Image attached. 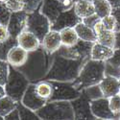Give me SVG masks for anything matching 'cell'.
<instances>
[{
	"mask_svg": "<svg viewBox=\"0 0 120 120\" xmlns=\"http://www.w3.org/2000/svg\"><path fill=\"white\" fill-rule=\"evenodd\" d=\"M36 92L41 98L48 101L53 94V86L47 80H41L36 83Z\"/></svg>",
	"mask_w": 120,
	"mask_h": 120,
	"instance_id": "obj_25",
	"label": "cell"
},
{
	"mask_svg": "<svg viewBox=\"0 0 120 120\" xmlns=\"http://www.w3.org/2000/svg\"><path fill=\"white\" fill-rule=\"evenodd\" d=\"M99 86L102 89L104 97H107V98L116 95L120 92L118 78L113 77V76L105 75L103 80L99 83Z\"/></svg>",
	"mask_w": 120,
	"mask_h": 120,
	"instance_id": "obj_19",
	"label": "cell"
},
{
	"mask_svg": "<svg viewBox=\"0 0 120 120\" xmlns=\"http://www.w3.org/2000/svg\"><path fill=\"white\" fill-rule=\"evenodd\" d=\"M52 60L53 54L47 53L41 45L35 51L29 52L26 63L17 68L29 79L30 82L36 84L43 80L49 70Z\"/></svg>",
	"mask_w": 120,
	"mask_h": 120,
	"instance_id": "obj_2",
	"label": "cell"
},
{
	"mask_svg": "<svg viewBox=\"0 0 120 120\" xmlns=\"http://www.w3.org/2000/svg\"><path fill=\"white\" fill-rule=\"evenodd\" d=\"M92 42L85 41L79 39L78 42L72 46H64L62 45L60 49L56 52V54L61 55L66 58H70L74 60H82V61H87L90 59Z\"/></svg>",
	"mask_w": 120,
	"mask_h": 120,
	"instance_id": "obj_8",
	"label": "cell"
},
{
	"mask_svg": "<svg viewBox=\"0 0 120 120\" xmlns=\"http://www.w3.org/2000/svg\"><path fill=\"white\" fill-rule=\"evenodd\" d=\"M27 15L28 14L25 11L12 13L9 23L7 25L8 31L12 38H16L17 36L25 30L27 22Z\"/></svg>",
	"mask_w": 120,
	"mask_h": 120,
	"instance_id": "obj_13",
	"label": "cell"
},
{
	"mask_svg": "<svg viewBox=\"0 0 120 120\" xmlns=\"http://www.w3.org/2000/svg\"><path fill=\"white\" fill-rule=\"evenodd\" d=\"M6 1H7V0H0V2H4V3H5Z\"/></svg>",
	"mask_w": 120,
	"mask_h": 120,
	"instance_id": "obj_47",
	"label": "cell"
},
{
	"mask_svg": "<svg viewBox=\"0 0 120 120\" xmlns=\"http://www.w3.org/2000/svg\"><path fill=\"white\" fill-rule=\"evenodd\" d=\"M100 19H101V18H100L96 14H94V15H89V16H87V17L83 18V19H82V22H84L86 25H87V26H89V27L93 28L94 25L100 20Z\"/></svg>",
	"mask_w": 120,
	"mask_h": 120,
	"instance_id": "obj_37",
	"label": "cell"
},
{
	"mask_svg": "<svg viewBox=\"0 0 120 120\" xmlns=\"http://www.w3.org/2000/svg\"><path fill=\"white\" fill-rule=\"evenodd\" d=\"M16 41L17 45L25 49L27 52L35 51L41 45V41H39V38L28 30H24L17 36Z\"/></svg>",
	"mask_w": 120,
	"mask_h": 120,
	"instance_id": "obj_15",
	"label": "cell"
},
{
	"mask_svg": "<svg viewBox=\"0 0 120 120\" xmlns=\"http://www.w3.org/2000/svg\"><path fill=\"white\" fill-rule=\"evenodd\" d=\"M10 33L8 31V28L5 25L0 24V42H5L10 38Z\"/></svg>",
	"mask_w": 120,
	"mask_h": 120,
	"instance_id": "obj_38",
	"label": "cell"
},
{
	"mask_svg": "<svg viewBox=\"0 0 120 120\" xmlns=\"http://www.w3.org/2000/svg\"><path fill=\"white\" fill-rule=\"evenodd\" d=\"M94 31L96 33V37H97V42L101 43L103 45L109 46L114 48V44H115V32L113 31H109L106 30L101 22V19L94 25L93 27Z\"/></svg>",
	"mask_w": 120,
	"mask_h": 120,
	"instance_id": "obj_18",
	"label": "cell"
},
{
	"mask_svg": "<svg viewBox=\"0 0 120 120\" xmlns=\"http://www.w3.org/2000/svg\"><path fill=\"white\" fill-rule=\"evenodd\" d=\"M118 83H119V88H120V77L118 78Z\"/></svg>",
	"mask_w": 120,
	"mask_h": 120,
	"instance_id": "obj_46",
	"label": "cell"
},
{
	"mask_svg": "<svg viewBox=\"0 0 120 120\" xmlns=\"http://www.w3.org/2000/svg\"><path fill=\"white\" fill-rule=\"evenodd\" d=\"M109 108H111L112 112L116 116V119H118V116L120 115V96L119 94L109 97Z\"/></svg>",
	"mask_w": 120,
	"mask_h": 120,
	"instance_id": "obj_34",
	"label": "cell"
},
{
	"mask_svg": "<svg viewBox=\"0 0 120 120\" xmlns=\"http://www.w3.org/2000/svg\"><path fill=\"white\" fill-rule=\"evenodd\" d=\"M118 119H119V120H120V115H119V116H118Z\"/></svg>",
	"mask_w": 120,
	"mask_h": 120,
	"instance_id": "obj_49",
	"label": "cell"
},
{
	"mask_svg": "<svg viewBox=\"0 0 120 120\" xmlns=\"http://www.w3.org/2000/svg\"><path fill=\"white\" fill-rule=\"evenodd\" d=\"M105 75L120 77V49L114 48L113 55L105 62Z\"/></svg>",
	"mask_w": 120,
	"mask_h": 120,
	"instance_id": "obj_20",
	"label": "cell"
},
{
	"mask_svg": "<svg viewBox=\"0 0 120 120\" xmlns=\"http://www.w3.org/2000/svg\"><path fill=\"white\" fill-rule=\"evenodd\" d=\"M47 81L53 86V94L48 101H72L81 94V90L74 86L73 82Z\"/></svg>",
	"mask_w": 120,
	"mask_h": 120,
	"instance_id": "obj_7",
	"label": "cell"
},
{
	"mask_svg": "<svg viewBox=\"0 0 120 120\" xmlns=\"http://www.w3.org/2000/svg\"><path fill=\"white\" fill-rule=\"evenodd\" d=\"M4 120H20V116H19L18 109L15 108V109H13L11 112H9L4 117Z\"/></svg>",
	"mask_w": 120,
	"mask_h": 120,
	"instance_id": "obj_40",
	"label": "cell"
},
{
	"mask_svg": "<svg viewBox=\"0 0 120 120\" xmlns=\"http://www.w3.org/2000/svg\"><path fill=\"white\" fill-rule=\"evenodd\" d=\"M28 53L29 52H27L25 49H23L19 45H15L8 52L6 61L9 63L10 65L14 67H20L26 63L28 59Z\"/></svg>",
	"mask_w": 120,
	"mask_h": 120,
	"instance_id": "obj_17",
	"label": "cell"
},
{
	"mask_svg": "<svg viewBox=\"0 0 120 120\" xmlns=\"http://www.w3.org/2000/svg\"><path fill=\"white\" fill-rule=\"evenodd\" d=\"M70 102L74 111V119H96L90 109V100L82 91L79 97Z\"/></svg>",
	"mask_w": 120,
	"mask_h": 120,
	"instance_id": "obj_9",
	"label": "cell"
},
{
	"mask_svg": "<svg viewBox=\"0 0 120 120\" xmlns=\"http://www.w3.org/2000/svg\"><path fill=\"white\" fill-rule=\"evenodd\" d=\"M9 72H10V64L6 60L0 59V85L5 86L8 78H9Z\"/></svg>",
	"mask_w": 120,
	"mask_h": 120,
	"instance_id": "obj_31",
	"label": "cell"
},
{
	"mask_svg": "<svg viewBox=\"0 0 120 120\" xmlns=\"http://www.w3.org/2000/svg\"><path fill=\"white\" fill-rule=\"evenodd\" d=\"M101 22L103 27L106 30H109V31H113L115 32V28H116V20L115 17L113 16V15H109L104 16L103 18H101Z\"/></svg>",
	"mask_w": 120,
	"mask_h": 120,
	"instance_id": "obj_35",
	"label": "cell"
},
{
	"mask_svg": "<svg viewBox=\"0 0 120 120\" xmlns=\"http://www.w3.org/2000/svg\"><path fill=\"white\" fill-rule=\"evenodd\" d=\"M62 38V44L64 46H72L76 44L79 41V37L75 31L74 27L64 28L60 31Z\"/></svg>",
	"mask_w": 120,
	"mask_h": 120,
	"instance_id": "obj_24",
	"label": "cell"
},
{
	"mask_svg": "<svg viewBox=\"0 0 120 120\" xmlns=\"http://www.w3.org/2000/svg\"><path fill=\"white\" fill-rule=\"evenodd\" d=\"M62 45L61 34L55 30H50L41 41V47L49 54L56 53Z\"/></svg>",
	"mask_w": 120,
	"mask_h": 120,
	"instance_id": "obj_16",
	"label": "cell"
},
{
	"mask_svg": "<svg viewBox=\"0 0 120 120\" xmlns=\"http://www.w3.org/2000/svg\"><path fill=\"white\" fill-rule=\"evenodd\" d=\"M113 52H114V48L103 45L96 41L92 45L90 59L95 60V61L106 62L113 55Z\"/></svg>",
	"mask_w": 120,
	"mask_h": 120,
	"instance_id": "obj_21",
	"label": "cell"
},
{
	"mask_svg": "<svg viewBox=\"0 0 120 120\" xmlns=\"http://www.w3.org/2000/svg\"><path fill=\"white\" fill-rule=\"evenodd\" d=\"M42 1L43 0H25V7L23 11H25L27 14L33 12L42 3Z\"/></svg>",
	"mask_w": 120,
	"mask_h": 120,
	"instance_id": "obj_36",
	"label": "cell"
},
{
	"mask_svg": "<svg viewBox=\"0 0 120 120\" xmlns=\"http://www.w3.org/2000/svg\"><path fill=\"white\" fill-rule=\"evenodd\" d=\"M6 95V91H5V86L0 85V98H2L3 96Z\"/></svg>",
	"mask_w": 120,
	"mask_h": 120,
	"instance_id": "obj_44",
	"label": "cell"
},
{
	"mask_svg": "<svg viewBox=\"0 0 120 120\" xmlns=\"http://www.w3.org/2000/svg\"><path fill=\"white\" fill-rule=\"evenodd\" d=\"M65 10L68 9L60 0H43L41 7V13L49 19L51 23Z\"/></svg>",
	"mask_w": 120,
	"mask_h": 120,
	"instance_id": "obj_14",
	"label": "cell"
},
{
	"mask_svg": "<svg viewBox=\"0 0 120 120\" xmlns=\"http://www.w3.org/2000/svg\"><path fill=\"white\" fill-rule=\"evenodd\" d=\"M118 94H119V96H120V92H119V93H118Z\"/></svg>",
	"mask_w": 120,
	"mask_h": 120,
	"instance_id": "obj_50",
	"label": "cell"
},
{
	"mask_svg": "<svg viewBox=\"0 0 120 120\" xmlns=\"http://www.w3.org/2000/svg\"><path fill=\"white\" fill-rule=\"evenodd\" d=\"M90 101L92 100H95V99H98V98H101V97H104L103 95V92H102V89L100 87L99 84L97 85H93V86H87V87H85L81 90Z\"/></svg>",
	"mask_w": 120,
	"mask_h": 120,
	"instance_id": "obj_29",
	"label": "cell"
},
{
	"mask_svg": "<svg viewBox=\"0 0 120 120\" xmlns=\"http://www.w3.org/2000/svg\"><path fill=\"white\" fill-rule=\"evenodd\" d=\"M24 106L29 108L34 112H37L38 109L42 108L45 103L47 102L46 100L41 98L36 92V84L35 83H30L28 86L26 91L20 101Z\"/></svg>",
	"mask_w": 120,
	"mask_h": 120,
	"instance_id": "obj_12",
	"label": "cell"
},
{
	"mask_svg": "<svg viewBox=\"0 0 120 120\" xmlns=\"http://www.w3.org/2000/svg\"><path fill=\"white\" fill-rule=\"evenodd\" d=\"M41 4L35 11L28 13L25 30H28V31L35 34L39 38V41H41L43 38L45 37V35L51 30V28H50L51 22L41 13Z\"/></svg>",
	"mask_w": 120,
	"mask_h": 120,
	"instance_id": "obj_6",
	"label": "cell"
},
{
	"mask_svg": "<svg viewBox=\"0 0 120 120\" xmlns=\"http://www.w3.org/2000/svg\"><path fill=\"white\" fill-rule=\"evenodd\" d=\"M17 107V102L8 95L0 98V115L5 117L9 112Z\"/></svg>",
	"mask_w": 120,
	"mask_h": 120,
	"instance_id": "obj_27",
	"label": "cell"
},
{
	"mask_svg": "<svg viewBox=\"0 0 120 120\" xmlns=\"http://www.w3.org/2000/svg\"><path fill=\"white\" fill-rule=\"evenodd\" d=\"M0 120H4V117L2 115H0Z\"/></svg>",
	"mask_w": 120,
	"mask_h": 120,
	"instance_id": "obj_45",
	"label": "cell"
},
{
	"mask_svg": "<svg viewBox=\"0 0 120 120\" xmlns=\"http://www.w3.org/2000/svg\"><path fill=\"white\" fill-rule=\"evenodd\" d=\"M75 31L79 37V39H82L85 41H88V42H96L97 41V37H96V33L94 31V29L89 27L87 25H86L84 22H79L75 27Z\"/></svg>",
	"mask_w": 120,
	"mask_h": 120,
	"instance_id": "obj_23",
	"label": "cell"
},
{
	"mask_svg": "<svg viewBox=\"0 0 120 120\" xmlns=\"http://www.w3.org/2000/svg\"><path fill=\"white\" fill-rule=\"evenodd\" d=\"M112 15L115 17L116 20V28H115V32L120 31V7L118 8H113L112 11Z\"/></svg>",
	"mask_w": 120,
	"mask_h": 120,
	"instance_id": "obj_39",
	"label": "cell"
},
{
	"mask_svg": "<svg viewBox=\"0 0 120 120\" xmlns=\"http://www.w3.org/2000/svg\"><path fill=\"white\" fill-rule=\"evenodd\" d=\"M5 4L12 13L20 12L24 10L25 0H7Z\"/></svg>",
	"mask_w": 120,
	"mask_h": 120,
	"instance_id": "obj_32",
	"label": "cell"
},
{
	"mask_svg": "<svg viewBox=\"0 0 120 120\" xmlns=\"http://www.w3.org/2000/svg\"><path fill=\"white\" fill-rule=\"evenodd\" d=\"M67 9H70L74 6V2L72 1V0H60Z\"/></svg>",
	"mask_w": 120,
	"mask_h": 120,
	"instance_id": "obj_41",
	"label": "cell"
},
{
	"mask_svg": "<svg viewBox=\"0 0 120 120\" xmlns=\"http://www.w3.org/2000/svg\"><path fill=\"white\" fill-rule=\"evenodd\" d=\"M36 112L41 120L74 119V111L70 101H47Z\"/></svg>",
	"mask_w": 120,
	"mask_h": 120,
	"instance_id": "obj_4",
	"label": "cell"
},
{
	"mask_svg": "<svg viewBox=\"0 0 120 120\" xmlns=\"http://www.w3.org/2000/svg\"><path fill=\"white\" fill-rule=\"evenodd\" d=\"M85 62L86 61L74 60L54 53L51 65L43 80L73 82L77 79Z\"/></svg>",
	"mask_w": 120,
	"mask_h": 120,
	"instance_id": "obj_1",
	"label": "cell"
},
{
	"mask_svg": "<svg viewBox=\"0 0 120 120\" xmlns=\"http://www.w3.org/2000/svg\"><path fill=\"white\" fill-rule=\"evenodd\" d=\"M29 85V79L18 68L10 65L9 78L4 86L6 95L12 97L16 102L21 101Z\"/></svg>",
	"mask_w": 120,
	"mask_h": 120,
	"instance_id": "obj_5",
	"label": "cell"
},
{
	"mask_svg": "<svg viewBox=\"0 0 120 120\" xmlns=\"http://www.w3.org/2000/svg\"><path fill=\"white\" fill-rule=\"evenodd\" d=\"M16 108L18 109L19 116H20L21 120H39V117L37 114V112L24 106L20 101L17 102Z\"/></svg>",
	"mask_w": 120,
	"mask_h": 120,
	"instance_id": "obj_28",
	"label": "cell"
},
{
	"mask_svg": "<svg viewBox=\"0 0 120 120\" xmlns=\"http://www.w3.org/2000/svg\"><path fill=\"white\" fill-rule=\"evenodd\" d=\"M108 1L111 3L112 9H113V8H118V7H120V0H108Z\"/></svg>",
	"mask_w": 120,
	"mask_h": 120,
	"instance_id": "obj_43",
	"label": "cell"
},
{
	"mask_svg": "<svg viewBox=\"0 0 120 120\" xmlns=\"http://www.w3.org/2000/svg\"><path fill=\"white\" fill-rule=\"evenodd\" d=\"M90 109L96 119H116V116L109 108V98L101 97L90 101Z\"/></svg>",
	"mask_w": 120,
	"mask_h": 120,
	"instance_id": "obj_11",
	"label": "cell"
},
{
	"mask_svg": "<svg viewBox=\"0 0 120 120\" xmlns=\"http://www.w3.org/2000/svg\"><path fill=\"white\" fill-rule=\"evenodd\" d=\"M114 48L120 49V31L115 32V44H114Z\"/></svg>",
	"mask_w": 120,
	"mask_h": 120,
	"instance_id": "obj_42",
	"label": "cell"
},
{
	"mask_svg": "<svg viewBox=\"0 0 120 120\" xmlns=\"http://www.w3.org/2000/svg\"><path fill=\"white\" fill-rule=\"evenodd\" d=\"M15 45H17L16 38H14L10 37V38L5 42H0V59L6 60L7 54L10 51V49L14 47Z\"/></svg>",
	"mask_w": 120,
	"mask_h": 120,
	"instance_id": "obj_30",
	"label": "cell"
},
{
	"mask_svg": "<svg viewBox=\"0 0 120 120\" xmlns=\"http://www.w3.org/2000/svg\"><path fill=\"white\" fill-rule=\"evenodd\" d=\"M92 2L95 9V14L100 18L112 14V7L108 0H92Z\"/></svg>",
	"mask_w": 120,
	"mask_h": 120,
	"instance_id": "obj_26",
	"label": "cell"
},
{
	"mask_svg": "<svg viewBox=\"0 0 120 120\" xmlns=\"http://www.w3.org/2000/svg\"><path fill=\"white\" fill-rule=\"evenodd\" d=\"M82 21V18H80L75 11L74 8H70L68 10L64 11L61 15H60L55 20L51 23V30H55V31H61V30L68 27H75L79 22Z\"/></svg>",
	"mask_w": 120,
	"mask_h": 120,
	"instance_id": "obj_10",
	"label": "cell"
},
{
	"mask_svg": "<svg viewBox=\"0 0 120 120\" xmlns=\"http://www.w3.org/2000/svg\"><path fill=\"white\" fill-rule=\"evenodd\" d=\"M72 1L75 3V2H77V1H80V0H72Z\"/></svg>",
	"mask_w": 120,
	"mask_h": 120,
	"instance_id": "obj_48",
	"label": "cell"
},
{
	"mask_svg": "<svg viewBox=\"0 0 120 120\" xmlns=\"http://www.w3.org/2000/svg\"><path fill=\"white\" fill-rule=\"evenodd\" d=\"M104 77L105 62L88 59L83 64L77 79L73 81V84L78 89L82 90L85 87L99 84Z\"/></svg>",
	"mask_w": 120,
	"mask_h": 120,
	"instance_id": "obj_3",
	"label": "cell"
},
{
	"mask_svg": "<svg viewBox=\"0 0 120 120\" xmlns=\"http://www.w3.org/2000/svg\"><path fill=\"white\" fill-rule=\"evenodd\" d=\"M74 11L80 18H85L95 14L92 0H80L74 3Z\"/></svg>",
	"mask_w": 120,
	"mask_h": 120,
	"instance_id": "obj_22",
	"label": "cell"
},
{
	"mask_svg": "<svg viewBox=\"0 0 120 120\" xmlns=\"http://www.w3.org/2000/svg\"><path fill=\"white\" fill-rule=\"evenodd\" d=\"M12 15V12L8 9L4 2H0V24L7 26Z\"/></svg>",
	"mask_w": 120,
	"mask_h": 120,
	"instance_id": "obj_33",
	"label": "cell"
}]
</instances>
